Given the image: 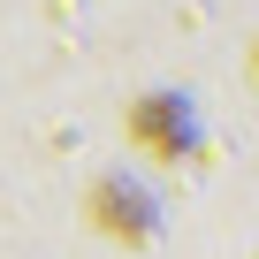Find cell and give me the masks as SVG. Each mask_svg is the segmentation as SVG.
Returning a JSON list of instances; mask_svg holds the SVG:
<instances>
[{"label":"cell","mask_w":259,"mask_h":259,"mask_svg":"<svg viewBox=\"0 0 259 259\" xmlns=\"http://www.w3.org/2000/svg\"><path fill=\"white\" fill-rule=\"evenodd\" d=\"M84 213H92L114 244H145V236H153V198L130 183V176H99L92 198H84Z\"/></svg>","instance_id":"6da1fadb"},{"label":"cell","mask_w":259,"mask_h":259,"mask_svg":"<svg viewBox=\"0 0 259 259\" xmlns=\"http://www.w3.org/2000/svg\"><path fill=\"white\" fill-rule=\"evenodd\" d=\"M251 54H259V46H251ZM251 76H259V61H251Z\"/></svg>","instance_id":"3957f363"},{"label":"cell","mask_w":259,"mask_h":259,"mask_svg":"<svg viewBox=\"0 0 259 259\" xmlns=\"http://www.w3.org/2000/svg\"><path fill=\"white\" fill-rule=\"evenodd\" d=\"M130 138H138L153 160H183V153H191V107H183L176 92L138 99V107H130Z\"/></svg>","instance_id":"7a4b0ae2"}]
</instances>
